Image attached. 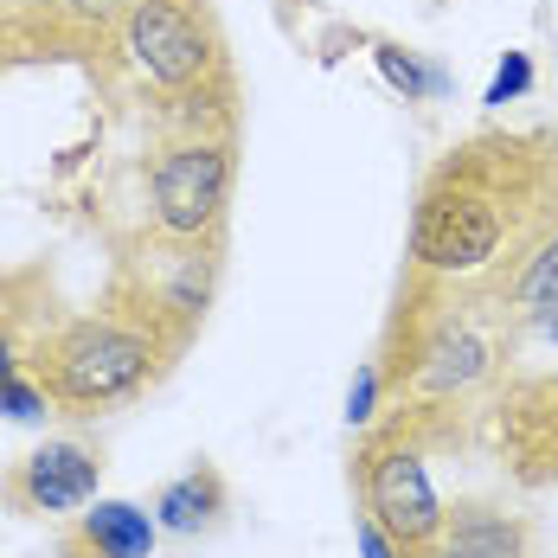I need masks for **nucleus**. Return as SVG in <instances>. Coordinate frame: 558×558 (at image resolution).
I'll list each match as a JSON object with an SVG mask.
<instances>
[{
    "label": "nucleus",
    "mask_w": 558,
    "mask_h": 558,
    "mask_svg": "<svg viewBox=\"0 0 558 558\" xmlns=\"http://www.w3.org/2000/svg\"><path fill=\"white\" fill-rule=\"evenodd\" d=\"M238 180L231 135H168L148 161V219L173 238H225Z\"/></svg>",
    "instance_id": "obj_5"
},
{
    "label": "nucleus",
    "mask_w": 558,
    "mask_h": 558,
    "mask_svg": "<svg viewBox=\"0 0 558 558\" xmlns=\"http://www.w3.org/2000/svg\"><path fill=\"white\" fill-rule=\"evenodd\" d=\"M0 417H13V424H39V417H58L52 398H46V386L20 366L13 379H0Z\"/></svg>",
    "instance_id": "obj_13"
},
{
    "label": "nucleus",
    "mask_w": 558,
    "mask_h": 558,
    "mask_svg": "<svg viewBox=\"0 0 558 558\" xmlns=\"http://www.w3.org/2000/svg\"><path fill=\"white\" fill-rule=\"evenodd\" d=\"M417 558H533V520L507 501L462 495V501H444V526Z\"/></svg>",
    "instance_id": "obj_8"
},
{
    "label": "nucleus",
    "mask_w": 558,
    "mask_h": 558,
    "mask_svg": "<svg viewBox=\"0 0 558 558\" xmlns=\"http://www.w3.org/2000/svg\"><path fill=\"white\" fill-rule=\"evenodd\" d=\"M116 52L135 71V84L161 104V122L173 135H231L238 90L206 0H129Z\"/></svg>",
    "instance_id": "obj_2"
},
{
    "label": "nucleus",
    "mask_w": 558,
    "mask_h": 558,
    "mask_svg": "<svg viewBox=\"0 0 558 558\" xmlns=\"http://www.w3.org/2000/svg\"><path fill=\"white\" fill-rule=\"evenodd\" d=\"M52 13L58 20H77V26H97V33H116L129 0H52Z\"/></svg>",
    "instance_id": "obj_16"
},
{
    "label": "nucleus",
    "mask_w": 558,
    "mask_h": 558,
    "mask_svg": "<svg viewBox=\"0 0 558 558\" xmlns=\"http://www.w3.org/2000/svg\"><path fill=\"white\" fill-rule=\"evenodd\" d=\"M526 335H546V340H558V308H546V315H533V322H526Z\"/></svg>",
    "instance_id": "obj_19"
},
{
    "label": "nucleus",
    "mask_w": 558,
    "mask_h": 558,
    "mask_svg": "<svg viewBox=\"0 0 558 558\" xmlns=\"http://www.w3.org/2000/svg\"><path fill=\"white\" fill-rule=\"evenodd\" d=\"M488 424L507 482L558 488V373H526L488 398Z\"/></svg>",
    "instance_id": "obj_6"
},
{
    "label": "nucleus",
    "mask_w": 558,
    "mask_h": 558,
    "mask_svg": "<svg viewBox=\"0 0 558 558\" xmlns=\"http://www.w3.org/2000/svg\"><path fill=\"white\" fill-rule=\"evenodd\" d=\"M104 482V456L77 437H52V444L26 449L0 469V507L20 520H58V513H84L97 501Z\"/></svg>",
    "instance_id": "obj_7"
},
{
    "label": "nucleus",
    "mask_w": 558,
    "mask_h": 558,
    "mask_svg": "<svg viewBox=\"0 0 558 558\" xmlns=\"http://www.w3.org/2000/svg\"><path fill=\"white\" fill-rule=\"evenodd\" d=\"M558 308V225L513 264V277L501 282V295H495V315H507L513 328H526L533 315H546Z\"/></svg>",
    "instance_id": "obj_11"
},
{
    "label": "nucleus",
    "mask_w": 558,
    "mask_h": 558,
    "mask_svg": "<svg viewBox=\"0 0 558 558\" xmlns=\"http://www.w3.org/2000/svg\"><path fill=\"white\" fill-rule=\"evenodd\" d=\"M373 64H379V77H386L404 104H430V97H444V84H449L437 64H424L417 52H404V46H391V39L373 46Z\"/></svg>",
    "instance_id": "obj_12"
},
{
    "label": "nucleus",
    "mask_w": 558,
    "mask_h": 558,
    "mask_svg": "<svg viewBox=\"0 0 558 558\" xmlns=\"http://www.w3.org/2000/svg\"><path fill=\"white\" fill-rule=\"evenodd\" d=\"M558 225V135H507L482 129L430 168L417 213L404 282L456 302L495 308L513 264Z\"/></svg>",
    "instance_id": "obj_1"
},
{
    "label": "nucleus",
    "mask_w": 558,
    "mask_h": 558,
    "mask_svg": "<svg viewBox=\"0 0 558 558\" xmlns=\"http://www.w3.org/2000/svg\"><path fill=\"white\" fill-rule=\"evenodd\" d=\"M353 533H360V553H366V558H404V553H398V546L386 539V533L366 520V513H360V526H353Z\"/></svg>",
    "instance_id": "obj_17"
},
{
    "label": "nucleus",
    "mask_w": 558,
    "mask_h": 558,
    "mask_svg": "<svg viewBox=\"0 0 558 558\" xmlns=\"http://www.w3.org/2000/svg\"><path fill=\"white\" fill-rule=\"evenodd\" d=\"M26 366V340L13 335V328H0V379H13Z\"/></svg>",
    "instance_id": "obj_18"
},
{
    "label": "nucleus",
    "mask_w": 558,
    "mask_h": 558,
    "mask_svg": "<svg viewBox=\"0 0 558 558\" xmlns=\"http://www.w3.org/2000/svg\"><path fill=\"white\" fill-rule=\"evenodd\" d=\"M526 90H533V58H526V52H507L501 71H495V84L482 90V104H488V110H507V104H520Z\"/></svg>",
    "instance_id": "obj_15"
},
{
    "label": "nucleus",
    "mask_w": 558,
    "mask_h": 558,
    "mask_svg": "<svg viewBox=\"0 0 558 558\" xmlns=\"http://www.w3.org/2000/svg\"><path fill=\"white\" fill-rule=\"evenodd\" d=\"M225 475L213 462H193L186 475H173L161 482V495H155V520L168 526V533H206V526H219L225 513Z\"/></svg>",
    "instance_id": "obj_10"
},
{
    "label": "nucleus",
    "mask_w": 558,
    "mask_h": 558,
    "mask_svg": "<svg viewBox=\"0 0 558 558\" xmlns=\"http://www.w3.org/2000/svg\"><path fill=\"white\" fill-rule=\"evenodd\" d=\"M379 411H386V379H379V360H366V366H360V379H353V391H347V424H353V430H366Z\"/></svg>",
    "instance_id": "obj_14"
},
{
    "label": "nucleus",
    "mask_w": 558,
    "mask_h": 558,
    "mask_svg": "<svg viewBox=\"0 0 558 558\" xmlns=\"http://www.w3.org/2000/svg\"><path fill=\"white\" fill-rule=\"evenodd\" d=\"M161 520L135 501H90L77 526L58 539V558H148Z\"/></svg>",
    "instance_id": "obj_9"
},
{
    "label": "nucleus",
    "mask_w": 558,
    "mask_h": 558,
    "mask_svg": "<svg viewBox=\"0 0 558 558\" xmlns=\"http://www.w3.org/2000/svg\"><path fill=\"white\" fill-rule=\"evenodd\" d=\"M173 353L148 328L122 322L116 308L71 315L26 340V373L46 386L58 417H110L161 386Z\"/></svg>",
    "instance_id": "obj_3"
},
{
    "label": "nucleus",
    "mask_w": 558,
    "mask_h": 558,
    "mask_svg": "<svg viewBox=\"0 0 558 558\" xmlns=\"http://www.w3.org/2000/svg\"><path fill=\"white\" fill-rule=\"evenodd\" d=\"M219 295V238H173V231H142L122 244L110 282V308L122 322L148 328L168 353H180L199 335L206 308Z\"/></svg>",
    "instance_id": "obj_4"
}]
</instances>
